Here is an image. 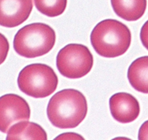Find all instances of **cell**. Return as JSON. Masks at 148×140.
Returning a JSON list of instances; mask_svg holds the SVG:
<instances>
[{
    "mask_svg": "<svg viewBox=\"0 0 148 140\" xmlns=\"http://www.w3.org/2000/svg\"><path fill=\"white\" fill-rule=\"evenodd\" d=\"M87 110L85 96L78 90L70 88L58 91L50 98L47 115L54 126L66 129L76 128L82 123Z\"/></svg>",
    "mask_w": 148,
    "mask_h": 140,
    "instance_id": "cell-1",
    "label": "cell"
},
{
    "mask_svg": "<svg viewBox=\"0 0 148 140\" xmlns=\"http://www.w3.org/2000/svg\"><path fill=\"white\" fill-rule=\"evenodd\" d=\"M90 40L97 54L112 58L126 53L131 45L132 34L123 23L115 19H105L95 26Z\"/></svg>",
    "mask_w": 148,
    "mask_h": 140,
    "instance_id": "cell-2",
    "label": "cell"
},
{
    "mask_svg": "<svg viewBox=\"0 0 148 140\" xmlns=\"http://www.w3.org/2000/svg\"><path fill=\"white\" fill-rule=\"evenodd\" d=\"M56 41L55 31L50 26L34 23L25 26L15 34L13 47L18 55L34 58L48 53Z\"/></svg>",
    "mask_w": 148,
    "mask_h": 140,
    "instance_id": "cell-3",
    "label": "cell"
},
{
    "mask_svg": "<svg viewBox=\"0 0 148 140\" xmlns=\"http://www.w3.org/2000/svg\"><path fill=\"white\" fill-rule=\"evenodd\" d=\"M58 78L53 69L44 64H32L24 67L18 78V85L23 93L36 98L47 97L53 94Z\"/></svg>",
    "mask_w": 148,
    "mask_h": 140,
    "instance_id": "cell-4",
    "label": "cell"
},
{
    "mask_svg": "<svg viewBox=\"0 0 148 140\" xmlns=\"http://www.w3.org/2000/svg\"><path fill=\"white\" fill-rule=\"evenodd\" d=\"M57 67L62 76L78 79L92 70L94 58L89 48L81 44H68L58 52Z\"/></svg>",
    "mask_w": 148,
    "mask_h": 140,
    "instance_id": "cell-5",
    "label": "cell"
},
{
    "mask_svg": "<svg viewBox=\"0 0 148 140\" xmlns=\"http://www.w3.org/2000/svg\"><path fill=\"white\" fill-rule=\"evenodd\" d=\"M30 117L31 109L23 97L13 94L0 97V131L8 133L15 123L28 121Z\"/></svg>",
    "mask_w": 148,
    "mask_h": 140,
    "instance_id": "cell-6",
    "label": "cell"
},
{
    "mask_svg": "<svg viewBox=\"0 0 148 140\" xmlns=\"http://www.w3.org/2000/svg\"><path fill=\"white\" fill-rule=\"evenodd\" d=\"M32 10V0H0V26H18L28 19Z\"/></svg>",
    "mask_w": 148,
    "mask_h": 140,
    "instance_id": "cell-7",
    "label": "cell"
},
{
    "mask_svg": "<svg viewBox=\"0 0 148 140\" xmlns=\"http://www.w3.org/2000/svg\"><path fill=\"white\" fill-rule=\"evenodd\" d=\"M109 105L113 118L121 123L133 122L140 113V106L138 100L128 93L113 94L109 100Z\"/></svg>",
    "mask_w": 148,
    "mask_h": 140,
    "instance_id": "cell-8",
    "label": "cell"
},
{
    "mask_svg": "<svg viewBox=\"0 0 148 140\" xmlns=\"http://www.w3.org/2000/svg\"><path fill=\"white\" fill-rule=\"evenodd\" d=\"M129 83L136 91L148 94V55L136 58L129 67Z\"/></svg>",
    "mask_w": 148,
    "mask_h": 140,
    "instance_id": "cell-9",
    "label": "cell"
},
{
    "mask_svg": "<svg viewBox=\"0 0 148 140\" xmlns=\"http://www.w3.org/2000/svg\"><path fill=\"white\" fill-rule=\"evenodd\" d=\"M115 13L127 21L142 18L147 8V0H110Z\"/></svg>",
    "mask_w": 148,
    "mask_h": 140,
    "instance_id": "cell-10",
    "label": "cell"
},
{
    "mask_svg": "<svg viewBox=\"0 0 148 140\" xmlns=\"http://www.w3.org/2000/svg\"><path fill=\"white\" fill-rule=\"evenodd\" d=\"M7 139H47L46 131L41 125L28 121L13 124L8 131Z\"/></svg>",
    "mask_w": 148,
    "mask_h": 140,
    "instance_id": "cell-11",
    "label": "cell"
},
{
    "mask_svg": "<svg viewBox=\"0 0 148 140\" xmlns=\"http://www.w3.org/2000/svg\"><path fill=\"white\" fill-rule=\"evenodd\" d=\"M68 0H34L36 9L50 18L59 16L65 10Z\"/></svg>",
    "mask_w": 148,
    "mask_h": 140,
    "instance_id": "cell-12",
    "label": "cell"
},
{
    "mask_svg": "<svg viewBox=\"0 0 148 140\" xmlns=\"http://www.w3.org/2000/svg\"><path fill=\"white\" fill-rule=\"evenodd\" d=\"M10 44L5 35L0 33V65L3 64L8 57Z\"/></svg>",
    "mask_w": 148,
    "mask_h": 140,
    "instance_id": "cell-13",
    "label": "cell"
},
{
    "mask_svg": "<svg viewBox=\"0 0 148 140\" xmlns=\"http://www.w3.org/2000/svg\"><path fill=\"white\" fill-rule=\"evenodd\" d=\"M140 40L142 45L148 51V21L144 24L141 28Z\"/></svg>",
    "mask_w": 148,
    "mask_h": 140,
    "instance_id": "cell-14",
    "label": "cell"
},
{
    "mask_svg": "<svg viewBox=\"0 0 148 140\" xmlns=\"http://www.w3.org/2000/svg\"><path fill=\"white\" fill-rule=\"evenodd\" d=\"M55 139H84L83 137L76 133H64L58 137H55Z\"/></svg>",
    "mask_w": 148,
    "mask_h": 140,
    "instance_id": "cell-15",
    "label": "cell"
},
{
    "mask_svg": "<svg viewBox=\"0 0 148 140\" xmlns=\"http://www.w3.org/2000/svg\"><path fill=\"white\" fill-rule=\"evenodd\" d=\"M138 139L139 140L148 139V121H145L139 130Z\"/></svg>",
    "mask_w": 148,
    "mask_h": 140,
    "instance_id": "cell-16",
    "label": "cell"
}]
</instances>
